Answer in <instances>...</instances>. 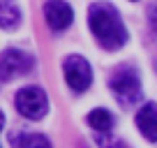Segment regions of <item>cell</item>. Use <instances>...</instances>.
Wrapping results in <instances>:
<instances>
[{"mask_svg": "<svg viewBox=\"0 0 157 148\" xmlns=\"http://www.w3.org/2000/svg\"><path fill=\"white\" fill-rule=\"evenodd\" d=\"M44 19L53 30H65L74 19V12L63 0H49L44 5Z\"/></svg>", "mask_w": 157, "mask_h": 148, "instance_id": "6", "label": "cell"}, {"mask_svg": "<svg viewBox=\"0 0 157 148\" xmlns=\"http://www.w3.org/2000/svg\"><path fill=\"white\" fill-rule=\"evenodd\" d=\"M16 111H19L23 118L30 120H39L44 118L46 111H49V99H46V93L37 86H25L16 93Z\"/></svg>", "mask_w": 157, "mask_h": 148, "instance_id": "3", "label": "cell"}, {"mask_svg": "<svg viewBox=\"0 0 157 148\" xmlns=\"http://www.w3.org/2000/svg\"><path fill=\"white\" fill-rule=\"evenodd\" d=\"M21 23V12L12 0H0V28L12 30Z\"/></svg>", "mask_w": 157, "mask_h": 148, "instance_id": "8", "label": "cell"}, {"mask_svg": "<svg viewBox=\"0 0 157 148\" xmlns=\"http://www.w3.org/2000/svg\"><path fill=\"white\" fill-rule=\"evenodd\" d=\"M63 72H65V81L74 93H83L90 88L93 84V69H90L88 60L81 56H69L63 63Z\"/></svg>", "mask_w": 157, "mask_h": 148, "instance_id": "4", "label": "cell"}, {"mask_svg": "<svg viewBox=\"0 0 157 148\" xmlns=\"http://www.w3.org/2000/svg\"><path fill=\"white\" fill-rule=\"evenodd\" d=\"M111 90L123 107L136 104L141 99V79H139L136 69H132V67L118 69L111 76Z\"/></svg>", "mask_w": 157, "mask_h": 148, "instance_id": "2", "label": "cell"}, {"mask_svg": "<svg viewBox=\"0 0 157 148\" xmlns=\"http://www.w3.org/2000/svg\"><path fill=\"white\" fill-rule=\"evenodd\" d=\"M136 127L148 141H157V104L148 102L139 109L136 114Z\"/></svg>", "mask_w": 157, "mask_h": 148, "instance_id": "7", "label": "cell"}, {"mask_svg": "<svg viewBox=\"0 0 157 148\" xmlns=\"http://www.w3.org/2000/svg\"><path fill=\"white\" fill-rule=\"evenodd\" d=\"M88 23L93 35L97 37V42L104 49L113 51L127 42V30H125L120 14L116 12V7L109 2H95L88 12Z\"/></svg>", "mask_w": 157, "mask_h": 148, "instance_id": "1", "label": "cell"}, {"mask_svg": "<svg viewBox=\"0 0 157 148\" xmlns=\"http://www.w3.org/2000/svg\"><path fill=\"white\" fill-rule=\"evenodd\" d=\"M10 141L14 143L16 148H53L51 141L44 137V134H19V137H10Z\"/></svg>", "mask_w": 157, "mask_h": 148, "instance_id": "10", "label": "cell"}, {"mask_svg": "<svg viewBox=\"0 0 157 148\" xmlns=\"http://www.w3.org/2000/svg\"><path fill=\"white\" fill-rule=\"evenodd\" d=\"M88 125L95 130V132H99V134L111 132V127H113L111 111H106V109H93V111L88 114Z\"/></svg>", "mask_w": 157, "mask_h": 148, "instance_id": "9", "label": "cell"}, {"mask_svg": "<svg viewBox=\"0 0 157 148\" xmlns=\"http://www.w3.org/2000/svg\"><path fill=\"white\" fill-rule=\"evenodd\" d=\"M148 19H150V28L157 33V5H152L150 10H148Z\"/></svg>", "mask_w": 157, "mask_h": 148, "instance_id": "12", "label": "cell"}, {"mask_svg": "<svg viewBox=\"0 0 157 148\" xmlns=\"http://www.w3.org/2000/svg\"><path fill=\"white\" fill-rule=\"evenodd\" d=\"M97 143H99V148H129V146H125L123 141L111 139V137H109V132H104V137H102V134H97Z\"/></svg>", "mask_w": 157, "mask_h": 148, "instance_id": "11", "label": "cell"}, {"mask_svg": "<svg viewBox=\"0 0 157 148\" xmlns=\"http://www.w3.org/2000/svg\"><path fill=\"white\" fill-rule=\"evenodd\" d=\"M2 125H5V116H2V111H0V130H2Z\"/></svg>", "mask_w": 157, "mask_h": 148, "instance_id": "13", "label": "cell"}, {"mask_svg": "<svg viewBox=\"0 0 157 148\" xmlns=\"http://www.w3.org/2000/svg\"><path fill=\"white\" fill-rule=\"evenodd\" d=\"M35 67V60L19 49H7L0 53V84L23 76Z\"/></svg>", "mask_w": 157, "mask_h": 148, "instance_id": "5", "label": "cell"}]
</instances>
